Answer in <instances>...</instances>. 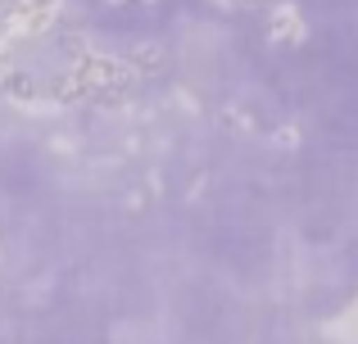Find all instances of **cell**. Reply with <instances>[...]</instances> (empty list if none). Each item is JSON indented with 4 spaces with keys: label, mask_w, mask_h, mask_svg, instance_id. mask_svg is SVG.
<instances>
[{
    "label": "cell",
    "mask_w": 358,
    "mask_h": 344,
    "mask_svg": "<svg viewBox=\"0 0 358 344\" xmlns=\"http://www.w3.org/2000/svg\"><path fill=\"white\" fill-rule=\"evenodd\" d=\"M268 36L272 45H304L308 41V23H304V9L295 0H277L268 9Z\"/></svg>",
    "instance_id": "6da1fadb"
},
{
    "label": "cell",
    "mask_w": 358,
    "mask_h": 344,
    "mask_svg": "<svg viewBox=\"0 0 358 344\" xmlns=\"http://www.w3.org/2000/svg\"><path fill=\"white\" fill-rule=\"evenodd\" d=\"M122 63L131 68V77H159V73L168 68V50L159 41H136L122 54Z\"/></svg>",
    "instance_id": "7a4b0ae2"
},
{
    "label": "cell",
    "mask_w": 358,
    "mask_h": 344,
    "mask_svg": "<svg viewBox=\"0 0 358 344\" xmlns=\"http://www.w3.org/2000/svg\"><path fill=\"white\" fill-rule=\"evenodd\" d=\"M0 96H5L9 105H23V100H32V96H36L32 73H27L18 59H0Z\"/></svg>",
    "instance_id": "3957f363"
},
{
    "label": "cell",
    "mask_w": 358,
    "mask_h": 344,
    "mask_svg": "<svg viewBox=\"0 0 358 344\" xmlns=\"http://www.w3.org/2000/svg\"><path fill=\"white\" fill-rule=\"evenodd\" d=\"M18 114H27V118H64V109L69 105H59V100L55 96H41V91H36L32 100H23V105H14Z\"/></svg>",
    "instance_id": "277c9868"
},
{
    "label": "cell",
    "mask_w": 358,
    "mask_h": 344,
    "mask_svg": "<svg viewBox=\"0 0 358 344\" xmlns=\"http://www.w3.org/2000/svg\"><path fill=\"white\" fill-rule=\"evenodd\" d=\"M222 127L236 132V136H250L254 132V114H250V109H241V105H222Z\"/></svg>",
    "instance_id": "5b68a950"
},
{
    "label": "cell",
    "mask_w": 358,
    "mask_h": 344,
    "mask_svg": "<svg viewBox=\"0 0 358 344\" xmlns=\"http://www.w3.org/2000/svg\"><path fill=\"white\" fill-rule=\"evenodd\" d=\"M272 145H277V150H295L299 145V127H277V132H272Z\"/></svg>",
    "instance_id": "8992f818"
},
{
    "label": "cell",
    "mask_w": 358,
    "mask_h": 344,
    "mask_svg": "<svg viewBox=\"0 0 358 344\" xmlns=\"http://www.w3.org/2000/svg\"><path fill=\"white\" fill-rule=\"evenodd\" d=\"M173 100H177V109H182V114H200V105H195V96H191V91H186V87H173Z\"/></svg>",
    "instance_id": "52a82bcc"
},
{
    "label": "cell",
    "mask_w": 358,
    "mask_h": 344,
    "mask_svg": "<svg viewBox=\"0 0 358 344\" xmlns=\"http://www.w3.org/2000/svg\"><path fill=\"white\" fill-rule=\"evenodd\" d=\"M50 154H78V136H50Z\"/></svg>",
    "instance_id": "ba28073f"
},
{
    "label": "cell",
    "mask_w": 358,
    "mask_h": 344,
    "mask_svg": "<svg viewBox=\"0 0 358 344\" xmlns=\"http://www.w3.org/2000/svg\"><path fill=\"white\" fill-rule=\"evenodd\" d=\"M41 5H55V0H14L9 9H41Z\"/></svg>",
    "instance_id": "9c48e42d"
},
{
    "label": "cell",
    "mask_w": 358,
    "mask_h": 344,
    "mask_svg": "<svg viewBox=\"0 0 358 344\" xmlns=\"http://www.w3.org/2000/svg\"><path fill=\"white\" fill-rule=\"evenodd\" d=\"M0 59H14V41H9L5 32H0Z\"/></svg>",
    "instance_id": "30bf717a"
},
{
    "label": "cell",
    "mask_w": 358,
    "mask_h": 344,
    "mask_svg": "<svg viewBox=\"0 0 358 344\" xmlns=\"http://www.w3.org/2000/svg\"><path fill=\"white\" fill-rule=\"evenodd\" d=\"M213 5H218V9H241L245 0H213Z\"/></svg>",
    "instance_id": "8fae6325"
},
{
    "label": "cell",
    "mask_w": 358,
    "mask_h": 344,
    "mask_svg": "<svg viewBox=\"0 0 358 344\" xmlns=\"http://www.w3.org/2000/svg\"><path fill=\"white\" fill-rule=\"evenodd\" d=\"M105 5H114V9H118V5H136V0H105Z\"/></svg>",
    "instance_id": "7c38bea8"
},
{
    "label": "cell",
    "mask_w": 358,
    "mask_h": 344,
    "mask_svg": "<svg viewBox=\"0 0 358 344\" xmlns=\"http://www.w3.org/2000/svg\"><path fill=\"white\" fill-rule=\"evenodd\" d=\"M350 313H354V317H358V294H354V304H350Z\"/></svg>",
    "instance_id": "4fadbf2b"
},
{
    "label": "cell",
    "mask_w": 358,
    "mask_h": 344,
    "mask_svg": "<svg viewBox=\"0 0 358 344\" xmlns=\"http://www.w3.org/2000/svg\"><path fill=\"white\" fill-rule=\"evenodd\" d=\"M136 5H159V0H136Z\"/></svg>",
    "instance_id": "5bb4252c"
},
{
    "label": "cell",
    "mask_w": 358,
    "mask_h": 344,
    "mask_svg": "<svg viewBox=\"0 0 358 344\" xmlns=\"http://www.w3.org/2000/svg\"><path fill=\"white\" fill-rule=\"evenodd\" d=\"M9 5H14V0H0V9H9Z\"/></svg>",
    "instance_id": "9a60e30c"
},
{
    "label": "cell",
    "mask_w": 358,
    "mask_h": 344,
    "mask_svg": "<svg viewBox=\"0 0 358 344\" xmlns=\"http://www.w3.org/2000/svg\"><path fill=\"white\" fill-rule=\"evenodd\" d=\"M245 5H254V0H245Z\"/></svg>",
    "instance_id": "2e32d148"
}]
</instances>
